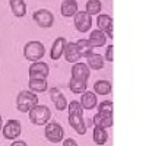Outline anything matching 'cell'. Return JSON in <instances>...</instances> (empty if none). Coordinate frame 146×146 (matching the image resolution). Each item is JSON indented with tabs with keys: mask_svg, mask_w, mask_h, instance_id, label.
Here are the masks:
<instances>
[{
	"mask_svg": "<svg viewBox=\"0 0 146 146\" xmlns=\"http://www.w3.org/2000/svg\"><path fill=\"white\" fill-rule=\"evenodd\" d=\"M89 75H91V70H89L88 64L78 63V62L73 64V67H72V78L86 82V80L89 79Z\"/></svg>",
	"mask_w": 146,
	"mask_h": 146,
	"instance_id": "30bf717a",
	"label": "cell"
},
{
	"mask_svg": "<svg viewBox=\"0 0 146 146\" xmlns=\"http://www.w3.org/2000/svg\"><path fill=\"white\" fill-rule=\"evenodd\" d=\"M94 124L95 126H101V127H111L114 124L113 120V113H96L94 115Z\"/></svg>",
	"mask_w": 146,
	"mask_h": 146,
	"instance_id": "9a60e30c",
	"label": "cell"
},
{
	"mask_svg": "<svg viewBox=\"0 0 146 146\" xmlns=\"http://www.w3.org/2000/svg\"><path fill=\"white\" fill-rule=\"evenodd\" d=\"M66 38L60 36V38H56L54 42H53V47H51V51H50V58L51 60H58L60 57L63 56L64 53V48H66Z\"/></svg>",
	"mask_w": 146,
	"mask_h": 146,
	"instance_id": "4fadbf2b",
	"label": "cell"
},
{
	"mask_svg": "<svg viewBox=\"0 0 146 146\" xmlns=\"http://www.w3.org/2000/svg\"><path fill=\"white\" fill-rule=\"evenodd\" d=\"M29 79H47L50 75V67L44 62H32V64L28 69Z\"/></svg>",
	"mask_w": 146,
	"mask_h": 146,
	"instance_id": "5b68a950",
	"label": "cell"
},
{
	"mask_svg": "<svg viewBox=\"0 0 146 146\" xmlns=\"http://www.w3.org/2000/svg\"><path fill=\"white\" fill-rule=\"evenodd\" d=\"M60 10H62V15L64 18L75 16L76 12H78V2H76V0H64V2L62 3Z\"/></svg>",
	"mask_w": 146,
	"mask_h": 146,
	"instance_id": "e0dca14e",
	"label": "cell"
},
{
	"mask_svg": "<svg viewBox=\"0 0 146 146\" xmlns=\"http://www.w3.org/2000/svg\"><path fill=\"white\" fill-rule=\"evenodd\" d=\"M3 129V118H2V115H0V130Z\"/></svg>",
	"mask_w": 146,
	"mask_h": 146,
	"instance_id": "1f68e13d",
	"label": "cell"
},
{
	"mask_svg": "<svg viewBox=\"0 0 146 146\" xmlns=\"http://www.w3.org/2000/svg\"><path fill=\"white\" fill-rule=\"evenodd\" d=\"M102 9V3L100 2V0H88L86 2V13H89L91 16L94 15H100V12Z\"/></svg>",
	"mask_w": 146,
	"mask_h": 146,
	"instance_id": "484cf974",
	"label": "cell"
},
{
	"mask_svg": "<svg viewBox=\"0 0 146 146\" xmlns=\"http://www.w3.org/2000/svg\"><path fill=\"white\" fill-rule=\"evenodd\" d=\"M63 54H64L66 62H69V63H76L78 60L82 57L80 53H79V48H78L76 42H67Z\"/></svg>",
	"mask_w": 146,
	"mask_h": 146,
	"instance_id": "5bb4252c",
	"label": "cell"
},
{
	"mask_svg": "<svg viewBox=\"0 0 146 146\" xmlns=\"http://www.w3.org/2000/svg\"><path fill=\"white\" fill-rule=\"evenodd\" d=\"M21 131H22V126L19 120H9L5 124V127L2 129L3 136L7 140H15L21 135Z\"/></svg>",
	"mask_w": 146,
	"mask_h": 146,
	"instance_id": "52a82bcc",
	"label": "cell"
},
{
	"mask_svg": "<svg viewBox=\"0 0 146 146\" xmlns=\"http://www.w3.org/2000/svg\"><path fill=\"white\" fill-rule=\"evenodd\" d=\"M50 98L58 111H64L67 108V100L64 98V95L62 94V91L58 88H50Z\"/></svg>",
	"mask_w": 146,
	"mask_h": 146,
	"instance_id": "8fae6325",
	"label": "cell"
},
{
	"mask_svg": "<svg viewBox=\"0 0 146 146\" xmlns=\"http://www.w3.org/2000/svg\"><path fill=\"white\" fill-rule=\"evenodd\" d=\"M83 107V110H94L96 107V104H98V101H96V94L94 91H85L82 94V98L79 101Z\"/></svg>",
	"mask_w": 146,
	"mask_h": 146,
	"instance_id": "2e32d148",
	"label": "cell"
},
{
	"mask_svg": "<svg viewBox=\"0 0 146 146\" xmlns=\"http://www.w3.org/2000/svg\"><path fill=\"white\" fill-rule=\"evenodd\" d=\"M76 45H78V48H79V53H80L82 57L89 56V54L92 53V50H94V47L89 44V41H88V40H85V38L78 40V41H76Z\"/></svg>",
	"mask_w": 146,
	"mask_h": 146,
	"instance_id": "d4e9b609",
	"label": "cell"
},
{
	"mask_svg": "<svg viewBox=\"0 0 146 146\" xmlns=\"http://www.w3.org/2000/svg\"><path fill=\"white\" fill-rule=\"evenodd\" d=\"M69 88L73 94H83L86 91V82L85 80H79V79H75V78H70V82H69Z\"/></svg>",
	"mask_w": 146,
	"mask_h": 146,
	"instance_id": "cb8c5ba5",
	"label": "cell"
},
{
	"mask_svg": "<svg viewBox=\"0 0 146 146\" xmlns=\"http://www.w3.org/2000/svg\"><path fill=\"white\" fill-rule=\"evenodd\" d=\"M113 54H114V45H108V47H107V51H105V58H104V60H107V62L111 63L113 60H114Z\"/></svg>",
	"mask_w": 146,
	"mask_h": 146,
	"instance_id": "f1b7e54d",
	"label": "cell"
},
{
	"mask_svg": "<svg viewBox=\"0 0 146 146\" xmlns=\"http://www.w3.org/2000/svg\"><path fill=\"white\" fill-rule=\"evenodd\" d=\"M28 114H29V121L32 124H35V126H45L48 121H50V118H51V110L48 108L47 105H38L36 104Z\"/></svg>",
	"mask_w": 146,
	"mask_h": 146,
	"instance_id": "7a4b0ae2",
	"label": "cell"
},
{
	"mask_svg": "<svg viewBox=\"0 0 146 146\" xmlns=\"http://www.w3.org/2000/svg\"><path fill=\"white\" fill-rule=\"evenodd\" d=\"M98 107V111L100 113H113V110H114V105L111 101H102L100 105H96Z\"/></svg>",
	"mask_w": 146,
	"mask_h": 146,
	"instance_id": "83f0119b",
	"label": "cell"
},
{
	"mask_svg": "<svg viewBox=\"0 0 146 146\" xmlns=\"http://www.w3.org/2000/svg\"><path fill=\"white\" fill-rule=\"evenodd\" d=\"M92 139H94V142H95L96 145H105V143H107V139H108V133H107L105 127L95 126Z\"/></svg>",
	"mask_w": 146,
	"mask_h": 146,
	"instance_id": "44dd1931",
	"label": "cell"
},
{
	"mask_svg": "<svg viewBox=\"0 0 146 146\" xmlns=\"http://www.w3.org/2000/svg\"><path fill=\"white\" fill-rule=\"evenodd\" d=\"M29 89L32 92H45L48 89L47 79H29Z\"/></svg>",
	"mask_w": 146,
	"mask_h": 146,
	"instance_id": "603a6c76",
	"label": "cell"
},
{
	"mask_svg": "<svg viewBox=\"0 0 146 146\" xmlns=\"http://www.w3.org/2000/svg\"><path fill=\"white\" fill-rule=\"evenodd\" d=\"M38 104V96L32 91H21L16 96V108L21 113H29Z\"/></svg>",
	"mask_w": 146,
	"mask_h": 146,
	"instance_id": "6da1fadb",
	"label": "cell"
},
{
	"mask_svg": "<svg viewBox=\"0 0 146 146\" xmlns=\"http://www.w3.org/2000/svg\"><path fill=\"white\" fill-rule=\"evenodd\" d=\"M111 82L108 80H98L95 82L94 85V92L96 95H108L110 92H111Z\"/></svg>",
	"mask_w": 146,
	"mask_h": 146,
	"instance_id": "7402d4cb",
	"label": "cell"
},
{
	"mask_svg": "<svg viewBox=\"0 0 146 146\" xmlns=\"http://www.w3.org/2000/svg\"><path fill=\"white\" fill-rule=\"evenodd\" d=\"M96 25H98V29L102 31L107 38H114V32H113V18L110 15H98L96 18Z\"/></svg>",
	"mask_w": 146,
	"mask_h": 146,
	"instance_id": "9c48e42d",
	"label": "cell"
},
{
	"mask_svg": "<svg viewBox=\"0 0 146 146\" xmlns=\"http://www.w3.org/2000/svg\"><path fill=\"white\" fill-rule=\"evenodd\" d=\"M88 41H89V44L92 47H104L105 42H107V35L102 31H100V29H94L91 32V35H89Z\"/></svg>",
	"mask_w": 146,
	"mask_h": 146,
	"instance_id": "ac0fdd59",
	"label": "cell"
},
{
	"mask_svg": "<svg viewBox=\"0 0 146 146\" xmlns=\"http://www.w3.org/2000/svg\"><path fill=\"white\" fill-rule=\"evenodd\" d=\"M75 27L79 32L85 34L92 28V16L86 12H76L75 15Z\"/></svg>",
	"mask_w": 146,
	"mask_h": 146,
	"instance_id": "ba28073f",
	"label": "cell"
},
{
	"mask_svg": "<svg viewBox=\"0 0 146 146\" xmlns=\"http://www.w3.org/2000/svg\"><path fill=\"white\" fill-rule=\"evenodd\" d=\"M86 62H88V67L92 70H101L105 64L104 57L101 54H94V53L86 56Z\"/></svg>",
	"mask_w": 146,
	"mask_h": 146,
	"instance_id": "d6986e66",
	"label": "cell"
},
{
	"mask_svg": "<svg viewBox=\"0 0 146 146\" xmlns=\"http://www.w3.org/2000/svg\"><path fill=\"white\" fill-rule=\"evenodd\" d=\"M10 9L16 18H23L27 15V5L23 0H10Z\"/></svg>",
	"mask_w": 146,
	"mask_h": 146,
	"instance_id": "ffe728a7",
	"label": "cell"
},
{
	"mask_svg": "<svg viewBox=\"0 0 146 146\" xmlns=\"http://www.w3.org/2000/svg\"><path fill=\"white\" fill-rule=\"evenodd\" d=\"M67 110H69V114L83 115V107L79 101H70V104H67Z\"/></svg>",
	"mask_w": 146,
	"mask_h": 146,
	"instance_id": "4316f807",
	"label": "cell"
},
{
	"mask_svg": "<svg viewBox=\"0 0 146 146\" xmlns=\"http://www.w3.org/2000/svg\"><path fill=\"white\" fill-rule=\"evenodd\" d=\"M76 145H78V142L73 140V139H67V140L63 142V146H76Z\"/></svg>",
	"mask_w": 146,
	"mask_h": 146,
	"instance_id": "f546056e",
	"label": "cell"
},
{
	"mask_svg": "<svg viewBox=\"0 0 146 146\" xmlns=\"http://www.w3.org/2000/svg\"><path fill=\"white\" fill-rule=\"evenodd\" d=\"M32 19L35 21V23L38 25L40 28H51L53 23H54V16L50 10L47 9H40L34 12Z\"/></svg>",
	"mask_w": 146,
	"mask_h": 146,
	"instance_id": "8992f818",
	"label": "cell"
},
{
	"mask_svg": "<svg viewBox=\"0 0 146 146\" xmlns=\"http://www.w3.org/2000/svg\"><path fill=\"white\" fill-rule=\"evenodd\" d=\"M45 54L44 44L40 41H29L23 47V56L29 62H38L40 58H42Z\"/></svg>",
	"mask_w": 146,
	"mask_h": 146,
	"instance_id": "3957f363",
	"label": "cell"
},
{
	"mask_svg": "<svg viewBox=\"0 0 146 146\" xmlns=\"http://www.w3.org/2000/svg\"><path fill=\"white\" fill-rule=\"evenodd\" d=\"M44 135H45L47 140H50L51 143H60L63 140L64 130L58 123H56V121H50V123L45 124Z\"/></svg>",
	"mask_w": 146,
	"mask_h": 146,
	"instance_id": "277c9868",
	"label": "cell"
},
{
	"mask_svg": "<svg viewBox=\"0 0 146 146\" xmlns=\"http://www.w3.org/2000/svg\"><path fill=\"white\" fill-rule=\"evenodd\" d=\"M69 124L72 129H75L78 135H85L86 133V124H85L83 115L79 114H69Z\"/></svg>",
	"mask_w": 146,
	"mask_h": 146,
	"instance_id": "7c38bea8",
	"label": "cell"
},
{
	"mask_svg": "<svg viewBox=\"0 0 146 146\" xmlns=\"http://www.w3.org/2000/svg\"><path fill=\"white\" fill-rule=\"evenodd\" d=\"M12 146H27V142L18 140V142H12Z\"/></svg>",
	"mask_w": 146,
	"mask_h": 146,
	"instance_id": "4dcf8cb0",
	"label": "cell"
}]
</instances>
